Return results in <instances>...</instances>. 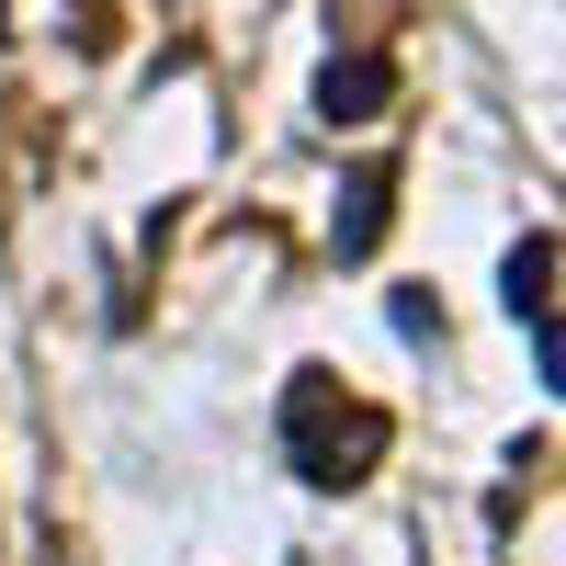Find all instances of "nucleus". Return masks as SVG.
I'll use <instances>...</instances> for the list:
<instances>
[{
  "label": "nucleus",
  "mask_w": 566,
  "mask_h": 566,
  "mask_svg": "<svg viewBox=\"0 0 566 566\" xmlns=\"http://www.w3.org/2000/svg\"><path fill=\"white\" fill-rule=\"evenodd\" d=\"M544 272H555V239H522V250H510V317H533V374L555 386V317H544Z\"/></svg>",
  "instance_id": "1"
}]
</instances>
